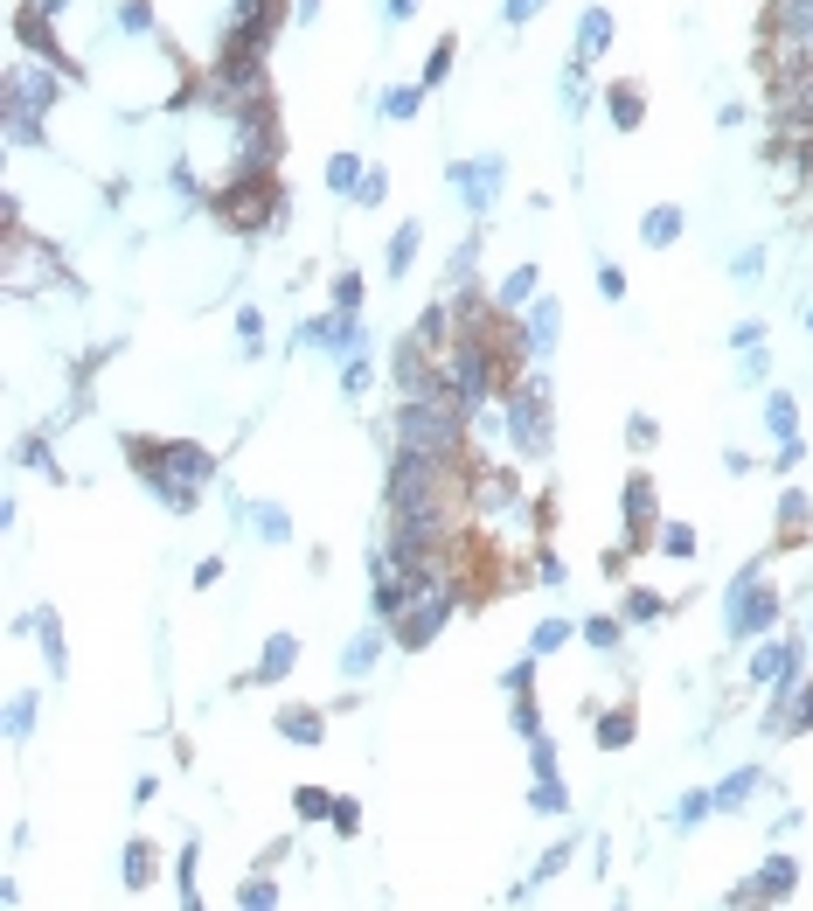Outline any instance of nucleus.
Here are the masks:
<instances>
[{"label":"nucleus","mask_w":813,"mask_h":911,"mask_svg":"<svg viewBox=\"0 0 813 911\" xmlns=\"http://www.w3.org/2000/svg\"><path fill=\"white\" fill-rule=\"evenodd\" d=\"M126 459L139 466V480L153 487L160 508L188 515L202 501V480L216 473V453L195 446V439H146V432H126Z\"/></svg>","instance_id":"nucleus-1"},{"label":"nucleus","mask_w":813,"mask_h":911,"mask_svg":"<svg viewBox=\"0 0 813 911\" xmlns=\"http://www.w3.org/2000/svg\"><path fill=\"white\" fill-rule=\"evenodd\" d=\"M390 446L417 459H466L473 446V411L459 404V390H438V397H404L397 425H390Z\"/></svg>","instance_id":"nucleus-2"},{"label":"nucleus","mask_w":813,"mask_h":911,"mask_svg":"<svg viewBox=\"0 0 813 911\" xmlns=\"http://www.w3.org/2000/svg\"><path fill=\"white\" fill-rule=\"evenodd\" d=\"M209 209L230 223V230H271L278 223V181H271V167H237L216 195H209Z\"/></svg>","instance_id":"nucleus-3"},{"label":"nucleus","mask_w":813,"mask_h":911,"mask_svg":"<svg viewBox=\"0 0 813 911\" xmlns=\"http://www.w3.org/2000/svg\"><path fill=\"white\" fill-rule=\"evenodd\" d=\"M501 404H508V446L522 459H549V432H556L549 383H542V376H515V390H508Z\"/></svg>","instance_id":"nucleus-4"},{"label":"nucleus","mask_w":813,"mask_h":911,"mask_svg":"<svg viewBox=\"0 0 813 911\" xmlns=\"http://www.w3.org/2000/svg\"><path fill=\"white\" fill-rule=\"evenodd\" d=\"M772 626H779V585H765L758 564H744L730 599H723V633L730 640H765Z\"/></svg>","instance_id":"nucleus-5"},{"label":"nucleus","mask_w":813,"mask_h":911,"mask_svg":"<svg viewBox=\"0 0 813 911\" xmlns=\"http://www.w3.org/2000/svg\"><path fill=\"white\" fill-rule=\"evenodd\" d=\"M452 606H459V592L452 585H438V592H417L397 619H390V640L404 647V654H417V647H431L438 633H445V619H452Z\"/></svg>","instance_id":"nucleus-6"},{"label":"nucleus","mask_w":813,"mask_h":911,"mask_svg":"<svg viewBox=\"0 0 813 911\" xmlns=\"http://www.w3.org/2000/svg\"><path fill=\"white\" fill-rule=\"evenodd\" d=\"M445 181L459 188L466 216L480 223V216H494V195L508 188V160H501V153H480V160H459V167H445Z\"/></svg>","instance_id":"nucleus-7"},{"label":"nucleus","mask_w":813,"mask_h":911,"mask_svg":"<svg viewBox=\"0 0 813 911\" xmlns=\"http://www.w3.org/2000/svg\"><path fill=\"white\" fill-rule=\"evenodd\" d=\"M63 98L49 63H7V112H49Z\"/></svg>","instance_id":"nucleus-8"},{"label":"nucleus","mask_w":813,"mask_h":911,"mask_svg":"<svg viewBox=\"0 0 813 911\" xmlns=\"http://www.w3.org/2000/svg\"><path fill=\"white\" fill-rule=\"evenodd\" d=\"M299 341L306 348H327V355H369V334H362V313H320V320H306L299 327Z\"/></svg>","instance_id":"nucleus-9"},{"label":"nucleus","mask_w":813,"mask_h":911,"mask_svg":"<svg viewBox=\"0 0 813 911\" xmlns=\"http://www.w3.org/2000/svg\"><path fill=\"white\" fill-rule=\"evenodd\" d=\"M619 508H626V543L647 550V543L661 536V522H654V473H647V466L626 473V501H619Z\"/></svg>","instance_id":"nucleus-10"},{"label":"nucleus","mask_w":813,"mask_h":911,"mask_svg":"<svg viewBox=\"0 0 813 911\" xmlns=\"http://www.w3.org/2000/svg\"><path fill=\"white\" fill-rule=\"evenodd\" d=\"M793 884H800V863H793V856H772L751 884H737V891H730V905H786V898H793Z\"/></svg>","instance_id":"nucleus-11"},{"label":"nucleus","mask_w":813,"mask_h":911,"mask_svg":"<svg viewBox=\"0 0 813 911\" xmlns=\"http://www.w3.org/2000/svg\"><path fill=\"white\" fill-rule=\"evenodd\" d=\"M751 682H758V689L800 682V647H793V640H758V647H751Z\"/></svg>","instance_id":"nucleus-12"},{"label":"nucleus","mask_w":813,"mask_h":911,"mask_svg":"<svg viewBox=\"0 0 813 911\" xmlns=\"http://www.w3.org/2000/svg\"><path fill=\"white\" fill-rule=\"evenodd\" d=\"M556 334H563V300H556V293H549V300H529V313H522V348H529V355H549V348H556Z\"/></svg>","instance_id":"nucleus-13"},{"label":"nucleus","mask_w":813,"mask_h":911,"mask_svg":"<svg viewBox=\"0 0 813 911\" xmlns=\"http://www.w3.org/2000/svg\"><path fill=\"white\" fill-rule=\"evenodd\" d=\"M612 35H619V28H612V14H605V7L591 0V7L577 14V49H570V63H577V70H591V63H598V56L612 49Z\"/></svg>","instance_id":"nucleus-14"},{"label":"nucleus","mask_w":813,"mask_h":911,"mask_svg":"<svg viewBox=\"0 0 813 911\" xmlns=\"http://www.w3.org/2000/svg\"><path fill=\"white\" fill-rule=\"evenodd\" d=\"M383 633H390V626H383V619H369V626H362V633H355V640L341 647V675H348V682H362V675H376V654H383Z\"/></svg>","instance_id":"nucleus-15"},{"label":"nucleus","mask_w":813,"mask_h":911,"mask_svg":"<svg viewBox=\"0 0 813 911\" xmlns=\"http://www.w3.org/2000/svg\"><path fill=\"white\" fill-rule=\"evenodd\" d=\"M605 112H612L619 133H633V126L647 119V91H640L633 77H619V84H605Z\"/></svg>","instance_id":"nucleus-16"},{"label":"nucleus","mask_w":813,"mask_h":911,"mask_svg":"<svg viewBox=\"0 0 813 911\" xmlns=\"http://www.w3.org/2000/svg\"><path fill=\"white\" fill-rule=\"evenodd\" d=\"M271 724H278V738H285V745H320V738H327V717H320V710H306V703H285Z\"/></svg>","instance_id":"nucleus-17"},{"label":"nucleus","mask_w":813,"mask_h":911,"mask_svg":"<svg viewBox=\"0 0 813 911\" xmlns=\"http://www.w3.org/2000/svg\"><path fill=\"white\" fill-rule=\"evenodd\" d=\"M591 738H598V752H626V745L640 738V717H633V703H619V710H605V717L591 724Z\"/></svg>","instance_id":"nucleus-18"},{"label":"nucleus","mask_w":813,"mask_h":911,"mask_svg":"<svg viewBox=\"0 0 813 911\" xmlns=\"http://www.w3.org/2000/svg\"><path fill=\"white\" fill-rule=\"evenodd\" d=\"M292 661H299V640H292V633H271L265 654H258V668H251V682H285Z\"/></svg>","instance_id":"nucleus-19"},{"label":"nucleus","mask_w":813,"mask_h":911,"mask_svg":"<svg viewBox=\"0 0 813 911\" xmlns=\"http://www.w3.org/2000/svg\"><path fill=\"white\" fill-rule=\"evenodd\" d=\"M675 237H681V209L675 202H654V209L640 216V244H647V251H668Z\"/></svg>","instance_id":"nucleus-20"},{"label":"nucleus","mask_w":813,"mask_h":911,"mask_svg":"<svg viewBox=\"0 0 813 911\" xmlns=\"http://www.w3.org/2000/svg\"><path fill=\"white\" fill-rule=\"evenodd\" d=\"M417 244H424V223H397V237H390V258H383V279L397 286L410 279V258H417Z\"/></svg>","instance_id":"nucleus-21"},{"label":"nucleus","mask_w":813,"mask_h":911,"mask_svg":"<svg viewBox=\"0 0 813 911\" xmlns=\"http://www.w3.org/2000/svg\"><path fill=\"white\" fill-rule=\"evenodd\" d=\"M813 522V494H800V487H786L779 494V543H800Z\"/></svg>","instance_id":"nucleus-22"},{"label":"nucleus","mask_w":813,"mask_h":911,"mask_svg":"<svg viewBox=\"0 0 813 911\" xmlns=\"http://www.w3.org/2000/svg\"><path fill=\"white\" fill-rule=\"evenodd\" d=\"M619 619H633V626H654V619H668V599H661L654 585H626V599H619Z\"/></svg>","instance_id":"nucleus-23"},{"label":"nucleus","mask_w":813,"mask_h":911,"mask_svg":"<svg viewBox=\"0 0 813 911\" xmlns=\"http://www.w3.org/2000/svg\"><path fill=\"white\" fill-rule=\"evenodd\" d=\"M536 279H542V265H515V272L501 279V293H494V306H501V313H515V306H529V300H536Z\"/></svg>","instance_id":"nucleus-24"},{"label":"nucleus","mask_w":813,"mask_h":911,"mask_svg":"<svg viewBox=\"0 0 813 911\" xmlns=\"http://www.w3.org/2000/svg\"><path fill=\"white\" fill-rule=\"evenodd\" d=\"M758 779H765V772H758V765H744V772H730L723 786H709V793H716V814H730V807H744V800L758 793Z\"/></svg>","instance_id":"nucleus-25"},{"label":"nucleus","mask_w":813,"mask_h":911,"mask_svg":"<svg viewBox=\"0 0 813 911\" xmlns=\"http://www.w3.org/2000/svg\"><path fill=\"white\" fill-rule=\"evenodd\" d=\"M251 529H258L265 543H292V515H285L278 501H251Z\"/></svg>","instance_id":"nucleus-26"},{"label":"nucleus","mask_w":813,"mask_h":911,"mask_svg":"<svg viewBox=\"0 0 813 911\" xmlns=\"http://www.w3.org/2000/svg\"><path fill=\"white\" fill-rule=\"evenodd\" d=\"M452 56H459V42H452V35H438V42L424 49V70H417V84H424V91H431V84H445V77H452Z\"/></svg>","instance_id":"nucleus-27"},{"label":"nucleus","mask_w":813,"mask_h":911,"mask_svg":"<svg viewBox=\"0 0 813 911\" xmlns=\"http://www.w3.org/2000/svg\"><path fill=\"white\" fill-rule=\"evenodd\" d=\"M765 432H772V439H800V411H793V397H786V390H772V397H765Z\"/></svg>","instance_id":"nucleus-28"},{"label":"nucleus","mask_w":813,"mask_h":911,"mask_svg":"<svg viewBox=\"0 0 813 911\" xmlns=\"http://www.w3.org/2000/svg\"><path fill=\"white\" fill-rule=\"evenodd\" d=\"M529 807H536V814H563V807H570V786H563V772H536V793H529Z\"/></svg>","instance_id":"nucleus-29"},{"label":"nucleus","mask_w":813,"mask_h":911,"mask_svg":"<svg viewBox=\"0 0 813 911\" xmlns=\"http://www.w3.org/2000/svg\"><path fill=\"white\" fill-rule=\"evenodd\" d=\"M28 633L42 640V654H49V675H63V626H56V612H35V619H28Z\"/></svg>","instance_id":"nucleus-30"},{"label":"nucleus","mask_w":813,"mask_h":911,"mask_svg":"<svg viewBox=\"0 0 813 911\" xmlns=\"http://www.w3.org/2000/svg\"><path fill=\"white\" fill-rule=\"evenodd\" d=\"M570 640H577V626H570V619H542L536 633H529V654H556V647H570Z\"/></svg>","instance_id":"nucleus-31"},{"label":"nucleus","mask_w":813,"mask_h":911,"mask_svg":"<svg viewBox=\"0 0 813 911\" xmlns=\"http://www.w3.org/2000/svg\"><path fill=\"white\" fill-rule=\"evenodd\" d=\"M362 174H369V167H362L355 153H334V160H327V188H334V195H355Z\"/></svg>","instance_id":"nucleus-32"},{"label":"nucleus","mask_w":813,"mask_h":911,"mask_svg":"<svg viewBox=\"0 0 813 911\" xmlns=\"http://www.w3.org/2000/svg\"><path fill=\"white\" fill-rule=\"evenodd\" d=\"M153 884V842L133 835V849H126V891H146Z\"/></svg>","instance_id":"nucleus-33"},{"label":"nucleus","mask_w":813,"mask_h":911,"mask_svg":"<svg viewBox=\"0 0 813 911\" xmlns=\"http://www.w3.org/2000/svg\"><path fill=\"white\" fill-rule=\"evenodd\" d=\"M417 105H424V84H390L383 91V119H417Z\"/></svg>","instance_id":"nucleus-34"},{"label":"nucleus","mask_w":813,"mask_h":911,"mask_svg":"<svg viewBox=\"0 0 813 911\" xmlns=\"http://www.w3.org/2000/svg\"><path fill=\"white\" fill-rule=\"evenodd\" d=\"M654 543H661L675 564H695V529H688V522H661V536H654Z\"/></svg>","instance_id":"nucleus-35"},{"label":"nucleus","mask_w":813,"mask_h":911,"mask_svg":"<svg viewBox=\"0 0 813 911\" xmlns=\"http://www.w3.org/2000/svg\"><path fill=\"white\" fill-rule=\"evenodd\" d=\"M35 731V689H14L7 696V738H28Z\"/></svg>","instance_id":"nucleus-36"},{"label":"nucleus","mask_w":813,"mask_h":911,"mask_svg":"<svg viewBox=\"0 0 813 911\" xmlns=\"http://www.w3.org/2000/svg\"><path fill=\"white\" fill-rule=\"evenodd\" d=\"M292 814H299V821H327V814H334V793H327V786H299V793H292Z\"/></svg>","instance_id":"nucleus-37"},{"label":"nucleus","mask_w":813,"mask_h":911,"mask_svg":"<svg viewBox=\"0 0 813 911\" xmlns=\"http://www.w3.org/2000/svg\"><path fill=\"white\" fill-rule=\"evenodd\" d=\"M195 863H202V849L188 842L181 863H174V898H181V905H202V891H195Z\"/></svg>","instance_id":"nucleus-38"},{"label":"nucleus","mask_w":813,"mask_h":911,"mask_svg":"<svg viewBox=\"0 0 813 911\" xmlns=\"http://www.w3.org/2000/svg\"><path fill=\"white\" fill-rule=\"evenodd\" d=\"M577 633H584V640H591L598 654H612V647H619V619H612V612H591V619H584Z\"/></svg>","instance_id":"nucleus-39"},{"label":"nucleus","mask_w":813,"mask_h":911,"mask_svg":"<svg viewBox=\"0 0 813 911\" xmlns=\"http://www.w3.org/2000/svg\"><path fill=\"white\" fill-rule=\"evenodd\" d=\"M237 905H244V911H265V905H278V884H271L265 870H258V877H244V884H237Z\"/></svg>","instance_id":"nucleus-40"},{"label":"nucleus","mask_w":813,"mask_h":911,"mask_svg":"<svg viewBox=\"0 0 813 911\" xmlns=\"http://www.w3.org/2000/svg\"><path fill=\"white\" fill-rule=\"evenodd\" d=\"M473 258H480V230H473V237H466V244L452 251V265H445V279H452V286H473Z\"/></svg>","instance_id":"nucleus-41"},{"label":"nucleus","mask_w":813,"mask_h":911,"mask_svg":"<svg viewBox=\"0 0 813 911\" xmlns=\"http://www.w3.org/2000/svg\"><path fill=\"white\" fill-rule=\"evenodd\" d=\"M369 383H376L369 355H348V369H341V397H369Z\"/></svg>","instance_id":"nucleus-42"},{"label":"nucleus","mask_w":813,"mask_h":911,"mask_svg":"<svg viewBox=\"0 0 813 911\" xmlns=\"http://www.w3.org/2000/svg\"><path fill=\"white\" fill-rule=\"evenodd\" d=\"M237 334H244V355H258V348H265V313H258V306H237Z\"/></svg>","instance_id":"nucleus-43"},{"label":"nucleus","mask_w":813,"mask_h":911,"mask_svg":"<svg viewBox=\"0 0 813 911\" xmlns=\"http://www.w3.org/2000/svg\"><path fill=\"white\" fill-rule=\"evenodd\" d=\"M709 814H716V793H688L675 807V828H695V821H709Z\"/></svg>","instance_id":"nucleus-44"},{"label":"nucleus","mask_w":813,"mask_h":911,"mask_svg":"<svg viewBox=\"0 0 813 911\" xmlns=\"http://www.w3.org/2000/svg\"><path fill=\"white\" fill-rule=\"evenodd\" d=\"M758 272H765V244H751V251H737V265H730V279H737V286H758Z\"/></svg>","instance_id":"nucleus-45"},{"label":"nucleus","mask_w":813,"mask_h":911,"mask_svg":"<svg viewBox=\"0 0 813 911\" xmlns=\"http://www.w3.org/2000/svg\"><path fill=\"white\" fill-rule=\"evenodd\" d=\"M626 439H633V453H654V439H661V425H654L647 411H633V418H626Z\"/></svg>","instance_id":"nucleus-46"},{"label":"nucleus","mask_w":813,"mask_h":911,"mask_svg":"<svg viewBox=\"0 0 813 911\" xmlns=\"http://www.w3.org/2000/svg\"><path fill=\"white\" fill-rule=\"evenodd\" d=\"M334 306H341V313H362V272H341V279H334Z\"/></svg>","instance_id":"nucleus-47"},{"label":"nucleus","mask_w":813,"mask_h":911,"mask_svg":"<svg viewBox=\"0 0 813 911\" xmlns=\"http://www.w3.org/2000/svg\"><path fill=\"white\" fill-rule=\"evenodd\" d=\"M515 731H522V738H542V710H536V696H529V689L515 696Z\"/></svg>","instance_id":"nucleus-48"},{"label":"nucleus","mask_w":813,"mask_h":911,"mask_svg":"<svg viewBox=\"0 0 813 911\" xmlns=\"http://www.w3.org/2000/svg\"><path fill=\"white\" fill-rule=\"evenodd\" d=\"M7 140H14V147H35V140H42L35 112H7Z\"/></svg>","instance_id":"nucleus-49"},{"label":"nucleus","mask_w":813,"mask_h":911,"mask_svg":"<svg viewBox=\"0 0 813 911\" xmlns=\"http://www.w3.org/2000/svg\"><path fill=\"white\" fill-rule=\"evenodd\" d=\"M383 195H390V174H383V167H369V174H362V188H355V202H362V209H376Z\"/></svg>","instance_id":"nucleus-50"},{"label":"nucleus","mask_w":813,"mask_h":911,"mask_svg":"<svg viewBox=\"0 0 813 911\" xmlns=\"http://www.w3.org/2000/svg\"><path fill=\"white\" fill-rule=\"evenodd\" d=\"M542 7H549V0H501V21H508V28H529Z\"/></svg>","instance_id":"nucleus-51"},{"label":"nucleus","mask_w":813,"mask_h":911,"mask_svg":"<svg viewBox=\"0 0 813 911\" xmlns=\"http://www.w3.org/2000/svg\"><path fill=\"white\" fill-rule=\"evenodd\" d=\"M501 682H508V696H522V689H536V654H529V661H515V668H508Z\"/></svg>","instance_id":"nucleus-52"},{"label":"nucleus","mask_w":813,"mask_h":911,"mask_svg":"<svg viewBox=\"0 0 813 911\" xmlns=\"http://www.w3.org/2000/svg\"><path fill=\"white\" fill-rule=\"evenodd\" d=\"M327 821H334L341 835H362V807H355V800H334V814H327Z\"/></svg>","instance_id":"nucleus-53"},{"label":"nucleus","mask_w":813,"mask_h":911,"mask_svg":"<svg viewBox=\"0 0 813 911\" xmlns=\"http://www.w3.org/2000/svg\"><path fill=\"white\" fill-rule=\"evenodd\" d=\"M119 21H126L133 35H146V28H153V7H146V0H126V7H119Z\"/></svg>","instance_id":"nucleus-54"},{"label":"nucleus","mask_w":813,"mask_h":911,"mask_svg":"<svg viewBox=\"0 0 813 911\" xmlns=\"http://www.w3.org/2000/svg\"><path fill=\"white\" fill-rule=\"evenodd\" d=\"M598 293H605V300H626V272H619V265H598Z\"/></svg>","instance_id":"nucleus-55"},{"label":"nucleus","mask_w":813,"mask_h":911,"mask_svg":"<svg viewBox=\"0 0 813 911\" xmlns=\"http://www.w3.org/2000/svg\"><path fill=\"white\" fill-rule=\"evenodd\" d=\"M800 459H807V446H800V439H779V453H772V466H779V473H793Z\"/></svg>","instance_id":"nucleus-56"},{"label":"nucleus","mask_w":813,"mask_h":911,"mask_svg":"<svg viewBox=\"0 0 813 911\" xmlns=\"http://www.w3.org/2000/svg\"><path fill=\"white\" fill-rule=\"evenodd\" d=\"M563 863H570V842H556V849H549V856H542V870H536V877H556V870H563Z\"/></svg>","instance_id":"nucleus-57"},{"label":"nucleus","mask_w":813,"mask_h":911,"mask_svg":"<svg viewBox=\"0 0 813 911\" xmlns=\"http://www.w3.org/2000/svg\"><path fill=\"white\" fill-rule=\"evenodd\" d=\"M383 14H390V28H397V21H410V14H417V0H390Z\"/></svg>","instance_id":"nucleus-58"},{"label":"nucleus","mask_w":813,"mask_h":911,"mask_svg":"<svg viewBox=\"0 0 813 911\" xmlns=\"http://www.w3.org/2000/svg\"><path fill=\"white\" fill-rule=\"evenodd\" d=\"M313 7H320V0H292V14H299V21H313Z\"/></svg>","instance_id":"nucleus-59"},{"label":"nucleus","mask_w":813,"mask_h":911,"mask_svg":"<svg viewBox=\"0 0 813 911\" xmlns=\"http://www.w3.org/2000/svg\"><path fill=\"white\" fill-rule=\"evenodd\" d=\"M807 320H813V313H807Z\"/></svg>","instance_id":"nucleus-60"}]
</instances>
